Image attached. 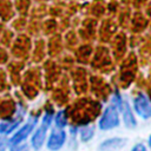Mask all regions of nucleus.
<instances>
[{
  "label": "nucleus",
  "mask_w": 151,
  "mask_h": 151,
  "mask_svg": "<svg viewBox=\"0 0 151 151\" xmlns=\"http://www.w3.org/2000/svg\"><path fill=\"white\" fill-rule=\"evenodd\" d=\"M118 111L119 110L113 104L109 105L99 119V129L103 131H107V130H112V129L117 127L119 125Z\"/></svg>",
  "instance_id": "nucleus-1"
},
{
  "label": "nucleus",
  "mask_w": 151,
  "mask_h": 151,
  "mask_svg": "<svg viewBox=\"0 0 151 151\" xmlns=\"http://www.w3.org/2000/svg\"><path fill=\"white\" fill-rule=\"evenodd\" d=\"M133 109L143 119L151 118V101L145 94L139 93L133 98Z\"/></svg>",
  "instance_id": "nucleus-2"
},
{
  "label": "nucleus",
  "mask_w": 151,
  "mask_h": 151,
  "mask_svg": "<svg viewBox=\"0 0 151 151\" xmlns=\"http://www.w3.org/2000/svg\"><path fill=\"white\" fill-rule=\"evenodd\" d=\"M66 142V133L63 129H52V132L47 140V149L50 151H58L60 150Z\"/></svg>",
  "instance_id": "nucleus-3"
},
{
  "label": "nucleus",
  "mask_w": 151,
  "mask_h": 151,
  "mask_svg": "<svg viewBox=\"0 0 151 151\" xmlns=\"http://www.w3.org/2000/svg\"><path fill=\"white\" fill-rule=\"evenodd\" d=\"M35 123H37V118H33V119H31L27 124H25L22 127H20V129L12 136V138L8 140V144H9V145H15V144L22 143V142L31 134V132L33 131V127L35 126Z\"/></svg>",
  "instance_id": "nucleus-4"
},
{
  "label": "nucleus",
  "mask_w": 151,
  "mask_h": 151,
  "mask_svg": "<svg viewBox=\"0 0 151 151\" xmlns=\"http://www.w3.org/2000/svg\"><path fill=\"white\" fill-rule=\"evenodd\" d=\"M127 139L126 138H122V137H113V138H109L106 140H104L100 145H99V151H117L122 147H124V145L126 144Z\"/></svg>",
  "instance_id": "nucleus-5"
},
{
  "label": "nucleus",
  "mask_w": 151,
  "mask_h": 151,
  "mask_svg": "<svg viewBox=\"0 0 151 151\" xmlns=\"http://www.w3.org/2000/svg\"><path fill=\"white\" fill-rule=\"evenodd\" d=\"M48 129H46V127L40 125V127H38L35 130V132L33 133V136L31 138V144H32V147L35 151L41 149V146H42V144L45 142V138H46V131Z\"/></svg>",
  "instance_id": "nucleus-6"
},
{
  "label": "nucleus",
  "mask_w": 151,
  "mask_h": 151,
  "mask_svg": "<svg viewBox=\"0 0 151 151\" xmlns=\"http://www.w3.org/2000/svg\"><path fill=\"white\" fill-rule=\"evenodd\" d=\"M122 113H123V119H124V123H125V126L126 127H130V129H133L137 123H136V119H134V116L131 111V107L127 103L123 101L122 104V109H120Z\"/></svg>",
  "instance_id": "nucleus-7"
},
{
  "label": "nucleus",
  "mask_w": 151,
  "mask_h": 151,
  "mask_svg": "<svg viewBox=\"0 0 151 151\" xmlns=\"http://www.w3.org/2000/svg\"><path fill=\"white\" fill-rule=\"evenodd\" d=\"M21 118H15V119H11V120H5L2 123H0V133L1 134H8L11 133L14 129L18 127V125L20 124Z\"/></svg>",
  "instance_id": "nucleus-8"
},
{
  "label": "nucleus",
  "mask_w": 151,
  "mask_h": 151,
  "mask_svg": "<svg viewBox=\"0 0 151 151\" xmlns=\"http://www.w3.org/2000/svg\"><path fill=\"white\" fill-rule=\"evenodd\" d=\"M79 136L81 142H88L94 136V126L93 125H84L79 130Z\"/></svg>",
  "instance_id": "nucleus-9"
},
{
  "label": "nucleus",
  "mask_w": 151,
  "mask_h": 151,
  "mask_svg": "<svg viewBox=\"0 0 151 151\" xmlns=\"http://www.w3.org/2000/svg\"><path fill=\"white\" fill-rule=\"evenodd\" d=\"M54 122H55V127L57 129H64L67 125V117H66L65 111L57 112V114L54 117Z\"/></svg>",
  "instance_id": "nucleus-10"
},
{
  "label": "nucleus",
  "mask_w": 151,
  "mask_h": 151,
  "mask_svg": "<svg viewBox=\"0 0 151 151\" xmlns=\"http://www.w3.org/2000/svg\"><path fill=\"white\" fill-rule=\"evenodd\" d=\"M52 118H53V109H50V110H46L44 117H42V122H41V126L48 129L52 124Z\"/></svg>",
  "instance_id": "nucleus-11"
},
{
  "label": "nucleus",
  "mask_w": 151,
  "mask_h": 151,
  "mask_svg": "<svg viewBox=\"0 0 151 151\" xmlns=\"http://www.w3.org/2000/svg\"><path fill=\"white\" fill-rule=\"evenodd\" d=\"M28 145L26 143H20V144H15V145H11L9 151H28Z\"/></svg>",
  "instance_id": "nucleus-12"
},
{
  "label": "nucleus",
  "mask_w": 151,
  "mask_h": 151,
  "mask_svg": "<svg viewBox=\"0 0 151 151\" xmlns=\"http://www.w3.org/2000/svg\"><path fill=\"white\" fill-rule=\"evenodd\" d=\"M130 151H146V146L142 143H137L132 146V149Z\"/></svg>",
  "instance_id": "nucleus-13"
},
{
  "label": "nucleus",
  "mask_w": 151,
  "mask_h": 151,
  "mask_svg": "<svg viewBox=\"0 0 151 151\" xmlns=\"http://www.w3.org/2000/svg\"><path fill=\"white\" fill-rule=\"evenodd\" d=\"M8 145V140L5 137H0V151H6Z\"/></svg>",
  "instance_id": "nucleus-14"
},
{
  "label": "nucleus",
  "mask_w": 151,
  "mask_h": 151,
  "mask_svg": "<svg viewBox=\"0 0 151 151\" xmlns=\"http://www.w3.org/2000/svg\"><path fill=\"white\" fill-rule=\"evenodd\" d=\"M147 144H149V147L151 149V134L149 136V139H147Z\"/></svg>",
  "instance_id": "nucleus-15"
}]
</instances>
